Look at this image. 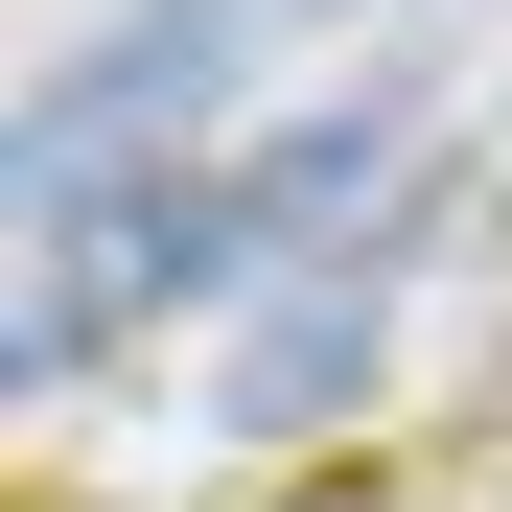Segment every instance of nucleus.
<instances>
[{"mask_svg": "<svg viewBox=\"0 0 512 512\" xmlns=\"http://www.w3.org/2000/svg\"><path fill=\"white\" fill-rule=\"evenodd\" d=\"M350 350H373V303H280V350H256V419H303Z\"/></svg>", "mask_w": 512, "mask_h": 512, "instance_id": "nucleus-2", "label": "nucleus"}, {"mask_svg": "<svg viewBox=\"0 0 512 512\" xmlns=\"http://www.w3.org/2000/svg\"><path fill=\"white\" fill-rule=\"evenodd\" d=\"M70 233H94V280H117V303H210L280 210H256V163H233V187H117V210H70Z\"/></svg>", "mask_w": 512, "mask_h": 512, "instance_id": "nucleus-1", "label": "nucleus"}]
</instances>
